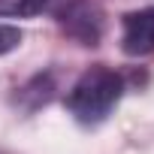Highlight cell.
I'll list each match as a JSON object with an SVG mask.
<instances>
[{
	"label": "cell",
	"instance_id": "obj_5",
	"mask_svg": "<svg viewBox=\"0 0 154 154\" xmlns=\"http://www.w3.org/2000/svg\"><path fill=\"white\" fill-rule=\"evenodd\" d=\"M45 6H48V0H0V15L30 18V15H39Z\"/></svg>",
	"mask_w": 154,
	"mask_h": 154
},
{
	"label": "cell",
	"instance_id": "obj_3",
	"mask_svg": "<svg viewBox=\"0 0 154 154\" xmlns=\"http://www.w3.org/2000/svg\"><path fill=\"white\" fill-rule=\"evenodd\" d=\"M121 48L130 57H142L154 51V6L127 12L121 21Z\"/></svg>",
	"mask_w": 154,
	"mask_h": 154
},
{
	"label": "cell",
	"instance_id": "obj_6",
	"mask_svg": "<svg viewBox=\"0 0 154 154\" xmlns=\"http://www.w3.org/2000/svg\"><path fill=\"white\" fill-rule=\"evenodd\" d=\"M21 39H24L21 27H15V24H0V54L15 51V48L21 45Z\"/></svg>",
	"mask_w": 154,
	"mask_h": 154
},
{
	"label": "cell",
	"instance_id": "obj_7",
	"mask_svg": "<svg viewBox=\"0 0 154 154\" xmlns=\"http://www.w3.org/2000/svg\"><path fill=\"white\" fill-rule=\"evenodd\" d=\"M0 154H3V151H0Z\"/></svg>",
	"mask_w": 154,
	"mask_h": 154
},
{
	"label": "cell",
	"instance_id": "obj_2",
	"mask_svg": "<svg viewBox=\"0 0 154 154\" xmlns=\"http://www.w3.org/2000/svg\"><path fill=\"white\" fill-rule=\"evenodd\" d=\"M54 18L79 45H97L103 36V12L94 0H63Z\"/></svg>",
	"mask_w": 154,
	"mask_h": 154
},
{
	"label": "cell",
	"instance_id": "obj_4",
	"mask_svg": "<svg viewBox=\"0 0 154 154\" xmlns=\"http://www.w3.org/2000/svg\"><path fill=\"white\" fill-rule=\"evenodd\" d=\"M57 91V82H54V72H36L27 85L18 88L15 94V106L24 109V112H36L39 106H45Z\"/></svg>",
	"mask_w": 154,
	"mask_h": 154
},
{
	"label": "cell",
	"instance_id": "obj_1",
	"mask_svg": "<svg viewBox=\"0 0 154 154\" xmlns=\"http://www.w3.org/2000/svg\"><path fill=\"white\" fill-rule=\"evenodd\" d=\"M124 97V75L106 63L88 66L66 94V112L82 127L103 124Z\"/></svg>",
	"mask_w": 154,
	"mask_h": 154
}]
</instances>
